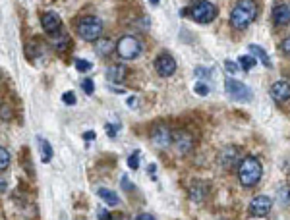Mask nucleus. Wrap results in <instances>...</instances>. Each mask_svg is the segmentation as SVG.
Wrapping results in <instances>:
<instances>
[{
    "label": "nucleus",
    "mask_w": 290,
    "mask_h": 220,
    "mask_svg": "<svg viewBox=\"0 0 290 220\" xmlns=\"http://www.w3.org/2000/svg\"><path fill=\"white\" fill-rule=\"evenodd\" d=\"M193 91H195L197 95H201V97H205V95H209V87L205 85L203 81H197V83L193 85Z\"/></svg>",
    "instance_id": "obj_22"
},
{
    "label": "nucleus",
    "mask_w": 290,
    "mask_h": 220,
    "mask_svg": "<svg viewBox=\"0 0 290 220\" xmlns=\"http://www.w3.org/2000/svg\"><path fill=\"white\" fill-rule=\"evenodd\" d=\"M107 133H108V137H114V135L118 133V126H114V124H107Z\"/></svg>",
    "instance_id": "obj_28"
},
{
    "label": "nucleus",
    "mask_w": 290,
    "mask_h": 220,
    "mask_svg": "<svg viewBox=\"0 0 290 220\" xmlns=\"http://www.w3.org/2000/svg\"><path fill=\"white\" fill-rule=\"evenodd\" d=\"M136 220H155V218H153L151 214H145V212H141V214H140V216H138Z\"/></svg>",
    "instance_id": "obj_35"
},
{
    "label": "nucleus",
    "mask_w": 290,
    "mask_h": 220,
    "mask_svg": "<svg viewBox=\"0 0 290 220\" xmlns=\"http://www.w3.org/2000/svg\"><path fill=\"white\" fill-rule=\"evenodd\" d=\"M271 97L277 102H286L290 99V83L286 81H277L271 85Z\"/></svg>",
    "instance_id": "obj_10"
},
{
    "label": "nucleus",
    "mask_w": 290,
    "mask_h": 220,
    "mask_svg": "<svg viewBox=\"0 0 290 220\" xmlns=\"http://www.w3.org/2000/svg\"><path fill=\"white\" fill-rule=\"evenodd\" d=\"M225 91H226V95H230V99L238 100V102H247V100H252V89L247 87L246 83L238 81V79H226Z\"/></svg>",
    "instance_id": "obj_6"
},
{
    "label": "nucleus",
    "mask_w": 290,
    "mask_h": 220,
    "mask_svg": "<svg viewBox=\"0 0 290 220\" xmlns=\"http://www.w3.org/2000/svg\"><path fill=\"white\" fill-rule=\"evenodd\" d=\"M155 70L161 77H171L174 72H176V60L172 58L171 54L162 52V54L157 56L155 60Z\"/></svg>",
    "instance_id": "obj_7"
},
{
    "label": "nucleus",
    "mask_w": 290,
    "mask_h": 220,
    "mask_svg": "<svg viewBox=\"0 0 290 220\" xmlns=\"http://www.w3.org/2000/svg\"><path fill=\"white\" fill-rule=\"evenodd\" d=\"M116 52H118L120 58L124 60H134L141 54V43L138 37L134 35H124L116 43Z\"/></svg>",
    "instance_id": "obj_5"
},
{
    "label": "nucleus",
    "mask_w": 290,
    "mask_h": 220,
    "mask_svg": "<svg viewBox=\"0 0 290 220\" xmlns=\"http://www.w3.org/2000/svg\"><path fill=\"white\" fill-rule=\"evenodd\" d=\"M273 22L277 25H288L290 23V6L288 4H279L273 10Z\"/></svg>",
    "instance_id": "obj_12"
},
{
    "label": "nucleus",
    "mask_w": 290,
    "mask_h": 220,
    "mask_svg": "<svg viewBox=\"0 0 290 220\" xmlns=\"http://www.w3.org/2000/svg\"><path fill=\"white\" fill-rule=\"evenodd\" d=\"M97 195L103 199V201H105L107 205H110V207H116V205L120 203L118 195H116L114 191L107 189V187H99V189H97Z\"/></svg>",
    "instance_id": "obj_14"
},
{
    "label": "nucleus",
    "mask_w": 290,
    "mask_h": 220,
    "mask_svg": "<svg viewBox=\"0 0 290 220\" xmlns=\"http://www.w3.org/2000/svg\"><path fill=\"white\" fill-rule=\"evenodd\" d=\"M75 31L79 33V37L84 41H97L101 37V33H103V23L95 16H86V18H81L77 22Z\"/></svg>",
    "instance_id": "obj_3"
},
{
    "label": "nucleus",
    "mask_w": 290,
    "mask_h": 220,
    "mask_svg": "<svg viewBox=\"0 0 290 220\" xmlns=\"http://www.w3.org/2000/svg\"><path fill=\"white\" fill-rule=\"evenodd\" d=\"M209 74H211V72H209V70H203V68H197V70H195V76H197V77L209 76Z\"/></svg>",
    "instance_id": "obj_31"
},
{
    "label": "nucleus",
    "mask_w": 290,
    "mask_h": 220,
    "mask_svg": "<svg viewBox=\"0 0 290 220\" xmlns=\"http://www.w3.org/2000/svg\"><path fill=\"white\" fill-rule=\"evenodd\" d=\"M138 151L134 154H130V158H128V166L130 168H134V170H138V166H140V156H138Z\"/></svg>",
    "instance_id": "obj_25"
},
{
    "label": "nucleus",
    "mask_w": 290,
    "mask_h": 220,
    "mask_svg": "<svg viewBox=\"0 0 290 220\" xmlns=\"http://www.w3.org/2000/svg\"><path fill=\"white\" fill-rule=\"evenodd\" d=\"M41 149H43V154H41L43 162H49L53 158V147H51V143L47 139H41Z\"/></svg>",
    "instance_id": "obj_19"
},
{
    "label": "nucleus",
    "mask_w": 290,
    "mask_h": 220,
    "mask_svg": "<svg viewBox=\"0 0 290 220\" xmlns=\"http://www.w3.org/2000/svg\"><path fill=\"white\" fill-rule=\"evenodd\" d=\"M6 118H10V108H8V106H2V120H6Z\"/></svg>",
    "instance_id": "obj_32"
},
{
    "label": "nucleus",
    "mask_w": 290,
    "mask_h": 220,
    "mask_svg": "<svg viewBox=\"0 0 290 220\" xmlns=\"http://www.w3.org/2000/svg\"><path fill=\"white\" fill-rule=\"evenodd\" d=\"M258 16V8L254 0H240L236 6L230 12V25L234 29H246L247 25H252V22Z\"/></svg>",
    "instance_id": "obj_1"
},
{
    "label": "nucleus",
    "mask_w": 290,
    "mask_h": 220,
    "mask_svg": "<svg viewBox=\"0 0 290 220\" xmlns=\"http://www.w3.org/2000/svg\"><path fill=\"white\" fill-rule=\"evenodd\" d=\"M8 164H10V153L2 147V149H0V168H2V170H6Z\"/></svg>",
    "instance_id": "obj_20"
},
{
    "label": "nucleus",
    "mask_w": 290,
    "mask_h": 220,
    "mask_svg": "<svg viewBox=\"0 0 290 220\" xmlns=\"http://www.w3.org/2000/svg\"><path fill=\"white\" fill-rule=\"evenodd\" d=\"M258 64V60H256V56H240L238 58V66L242 68V70H252V68Z\"/></svg>",
    "instance_id": "obj_18"
},
{
    "label": "nucleus",
    "mask_w": 290,
    "mask_h": 220,
    "mask_svg": "<svg viewBox=\"0 0 290 220\" xmlns=\"http://www.w3.org/2000/svg\"><path fill=\"white\" fill-rule=\"evenodd\" d=\"M81 89L86 91L87 95H93V93H95V83H93V79H84V81H81Z\"/></svg>",
    "instance_id": "obj_21"
},
{
    "label": "nucleus",
    "mask_w": 290,
    "mask_h": 220,
    "mask_svg": "<svg viewBox=\"0 0 290 220\" xmlns=\"http://www.w3.org/2000/svg\"><path fill=\"white\" fill-rule=\"evenodd\" d=\"M124 77H126V68L122 66V64L110 66L107 70V79H108V81H112V83H114V81L118 83V81H122Z\"/></svg>",
    "instance_id": "obj_15"
},
{
    "label": "nucleus",
    "mask_w": 290,
    "mask_h": 220,
    "mask_svg": "<svg viewBox=\"0 0 290 220\" xmlns=\"http://www.w3.org/2000/svg\"><path fill=\"white\" fill-rule=\"evenodd\" d=\"M41 25H43V29L47 33H56L58 29H60V18L54 14V12H49V14H45L43 18H41Z\"/></svg>",
    "instance_id": "obj_11"
},
{
    "label": "nucleus",
    "mask_w": 290,
    "mask_h": 220,
    "mask_svg": "<svg viewBox=\"0 0 290 220\" xmlns=\"http://www.w3.org/2000/svg\"><path fill=\"white\" fill-rule=\"evenodd\" d=\"M97 216H99V220H110L112 218V216H110V214H108V210H99V214H97Z\"/></svg>",
    "instance_id": "obj_30"
},
{
    "label": "nucleus",
    "mask_w": 290,
    "mask_h": 220,
    "mask_svg": "<svg viewBox=\"0 0 290 220\" xmlns=\"http://www.w3.org/2000/svg\"><path fill=\"white\" fill-rule=\"evenodd\" d=\"M282 52L290 56V37H286V39L282 41Z\"/></svg>",
    "instance_id": "obj_29"
},
{
    "label": "nucleus",
    "mask_w": 290,
    "mask_h": 220,
    "mask_svg": "<svg viewBox=\"0 0 290 220\" xmlns=\"http://www.w3.org/2000/svg\"><path fill=\"white\" fill-rule=\"evenodd\" d=\"M271 199L267 195H258V197L252 199L250 203V212L256 214V216H267L269 210H271Z\"/></svg>",
    "instance_id": "obj_9"
},
{
    "label": "nucleus",
    "mask_w": 290,
    "mask_h": 220,
    "mask_svg": "<svg viewBox=\"0 0 290 220\" xmlns=\"http://www.w3.org/2000/svg\"><path fill=\"white\" fill-rule=\"evenodd\" d=\"M151 141L157 145V147H161V149L169 147L171 141H172L171 130H169L167 126H155V128H153V132H151Z\"/></svg>",
    "instance_id": "obj_8"
},
{
    "label": "nucleus",
    "mask_w": 290,
    "mask_h": 220,
    "mask_svg": "<svg viewBox=\"0 0 290 220\" xmlns=\"http://www.w3.org/2000/svg\"><path fill=\"white\" fill-rule=\"evenodd\" d=\"M225 68L228 70V72H230V74H236L238 70H240V66H236V62H232V60H226Z\"/></svg>",
    "instance_id": "obj_26"
},
{
    "label": "nucleus",
    "mask_w": 290,
    "mask_h": 220,
    "mask_svg": "<svg viewBox=\"0 0 290 220\" xmlns=\"http://www.w3.org/2000/svg\"><path fill=\"white\" fill-rule=\"evenodd\" d=\"M190 18L197 23H211L217 18V8L215 4H211L209 0H197L193 2L190 8Z\"/></svg>",
    "instance_id": "obj_4"
},
{
    "label": "nucleus",
    "mask_w": 290,
    "mask_h": 220,
    "mask_svg": "<svg viewBox=\"0 0 290 220\" xmlns=\"http://www.w3.org/2000/svg\"><path fill=\"white\" fill-rule=\"evenodd\" d=\"M120 220H130V218H120Z\"/></svg>",
    "instance_id": "obj_37"
},
{
    "label": "nucleus",
    "mask_w": 290,
    "mask_h": 220,
    "mask_svg": "<svg viewBox=\"0 0 290 220\" xmlns=\"http://www.w3.org/2000/svg\"><path fill=\"white\" fill-rule=\"evenodd\" d=\"M151 4H153V6H157V4H159V0H149Z\"/></svg>",
    "instance_id": "obj_36"
},
{
    "label": "nucleus",
    "mask_w": 290,
    "mask_h": 220,
    "mask_svg": "<svg viewBox=\"0 0 290 220\" xmlns=\"http://www.w3.org/2000/svg\"><path fill=\"white\" fill-rule=\"evenodd\" d=\"M62 100H64L66 104H75L74 93H72V91H68V93H64V95H62Z\"/></svg>",
    "instance_id": "obj_27"
},
{
    "label": "nucleus",
    "mask_w": 290,
    "mask_h": 220,
    "mask_svg": "<svg viewBox=\"0 0 290 220\" xmlns=\"http://www.w3.org/2000/svg\"><path fill=\"white\" fill-rule=\"evenodd\" d=\"M75 70L77 72H89L91 70V62H87V60H75Z\"/></svg>",
    "instance_id": "obj_24"
},
{
    "label": "nucleus",
    "mask_w": 290,
    "mask_h": 220,
    "mask_svg": "<svg viewBox=\"0 0 290 220\" xmlns=\"http://www.w3.org/2000/svg\"><path fill=\"white\" fill-rule=\"evenodd\" d=\"M122 186H124V189H132V187H134V184H130L128 178L124 176V178H122Z\"/></svg>",
    "instance_id": "obj_33"
},
{
    "label": "nucleus",
    "mask_w": 290,
    "mask_h": 220,
    "mask_svg": "<svg viewBox=\"0 0 290 220\" xmlns=\"http://www.w3.org/2000/svg\"><path fill=\"white\" fill-rule=\"evenodd\" d=\"M261 162H259L256 156H246L242 162H240V168H238V178H240V184L244 187H254L261 180Z\"/></svg>",
    "instance_id": "obj_2"
},
{
    "label": "nucleus",
    "mask_w": 290,
    "mask_h": 220,
    "mask_svg": "<svg viewBox=\"0 0 290 220\" xmlns=\"http://www.w3.org/2000/svg\"><path fill=\"white\" fill-rule=\"evenodd\" d=\"M238 156H240V151H238L236 147H226L225 151L221 153V156H219V162H221V166H225V168H230L238 160Z\"/></svg>",
    "instance_id": "obj_13"
},
{
    "label": "nucleus",
    "mask_w": 290,
    "mask_h": 220,
    "mask_svg": "<svg viewBox=\"0 0 290 220\" xmlns=\"http://www.w3.org/2000/svg\"><path fill=\"white\" fill-rule=\"evenodd\" d=\"M279 199L284 205H290V189L288 187H280L279 189Z\"/></svg>",
    "instance_id": "obj_23"
},
{
    "label": "nucleus",
    "mask_w": 290,
    "mask_h": 220,
    "mask_svg": "<svg viewBox=\"0 0 290 220\" xmlns=\"http://www.w3.org/2000/svg\"><path fill=\"white\" fill-rule=\"evenodd\" d=\"M84 139H87V141L95 139V132H87V133H84Z\"/></svg>",
    "instance_id": "obj_34"
},
{
    "label": "nucleus",
    "mask_w": 290,
    "mask_h": 220,
    "mask_svg": "<svg viewBox=\"0 0 290 220\" xmlns=\"http://www.w3.org/2000/svg\"><path fill=\"white\" fill-rule=\"evenodd\" d=\"M250 52H252V56H256V60H259L265 68H271V58L259 44H250Z\"/></svg>",
    "instance_id": "obj_16"
},
{
    "label": "nucleus",
    "mask_w": 290,
    "mask_h": 220,
    "mask_svg": "<svg viewBox=\"0 0 290 220\" xmlns=\"http://www.w3.org/2000/svg\"><path fill=\"white\" fill-rule=\"evenodd\" d=\"M112 50H116V44L112 43L110 39H101V41L95 44V52L99 56H108Z\"/></svg>",
    "instance_id": "obj_17"
}]
</instances>
